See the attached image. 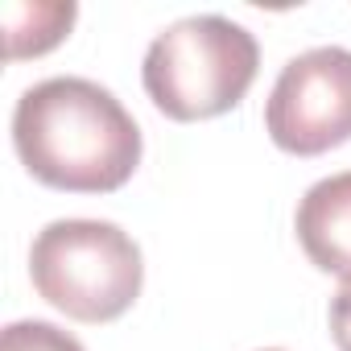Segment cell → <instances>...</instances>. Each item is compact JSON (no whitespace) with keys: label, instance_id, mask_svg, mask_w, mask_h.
Masks as SVG:
<instances>
[{"label":"cell","instance_id":"1","mask_svg":"<svg viewBox=\"0 0 351 351\" xmlns=\"http://www.w3.org/2000/svg\"><path fill=\"white\" fill-rule=\"evenodd\" d=\"M13 145L38 182L75 195L120 191L141 165L132 112L95 79L54 75L21 91Z\"/></svg>","mask_w":351,"mask_h":351},{"label":"cell","instance_id":"2","mask_svg":"<svg viewBox=\"0 0 351 351\" xmlns=\"http://www.w3.org/2000/svg\"><path fill=\"white\" fill-rule=\"evenodd\" d=\"M256 66L261 46L240 21L195 13L149 42L141 83L169 120H211L248 95Z\"/></svg>","mask_w":351,"mask_h":351},{"label":"cell","instance_id":"3","mask_svg":"<svg viewBox=\"0 0 351 351\" xmlns=\"http://www.w3.org/2000/svg\"><path fill=\"white\" fill-rule=\"evenodd\" d=\"M34 289L79 322L120 318L145 285L136 240L112 219H54L29 248Z\"/></svg>","mask_w":351,"mask_h":351},{"label":"cell","instance_id":"4","mask_svg":"<svg viewBox=\"0 0 351 351\" xmlns=\"http://www.w3.org/2000/svg\"><path fill=\"white\" fill-rule=\"evenodd\" d=\"M265 128L277 149L298 157L351 141V50L314 46L293 54L269 91Z\"/></svg>","mask_w":351,"mask_h":351},{"label":"cell","instance_id":"5","mask_svg":"<svg viewBox=\"0 0 351 351\" xmlns=\"http://www.w3.org/2000/svg\"><path fill=\"white\" fill-rule=\"evenodd\" d=\"M302 252L343 281H351V169L314 182L293 215Z\"/></svg>","mask_w":351,"mask_h":351},{"label":"cell","instance_id":"6","mask_svg":"<svg viewBox=\"0 0 351 351\" xmlns=\"http://www.w3.org/2000/svg\"><path fill=\"white\" fill-rule=\"evenodd\" d=\"M79 9L71 0H9L5 5V54L9 58H29V54H46L54 50L71 25H75Z\"/></svg>","mask_w":351,"mask_h":351},{"label":"cell","instance_id":"7","mask_svg":"<svg viewBox=\"0 0 351 351\" xmlns=\"http://www.w3.org/2000/svg\"><path fill=\"white\" fill-rule=\"evenodd\" d=\"M0 351H83V343L54 326V322H42V318H21V322H9L5 335H0Z\"/></svg>","mask_w":351,"mask_h":351},{"label":"cell","instance_id":"8","mask_svg":"<svg viewBox=\"0 0 351 351\" xmlns=\"http://www.w3.org/2000/svg\"><path fill=\"white\" fill-rule=\"evenodd\" d=\"M330 339L339 351H351V281H343L330 298Z\"/></svg>","mask_w":351,"mask_h":351},{"label":"cell","instance_id":"9","mask_svg":"<svg viewBox=\"0 0 351 351\" xmlns=\"http://www.w3.org/2000/svg\"><path fill=\"white\" fill-rule=\"evenodd\" d=\"M265 351H281V347H265Z\"/></svg>","mask_w":351,"mask_h":351}]
</instances>
